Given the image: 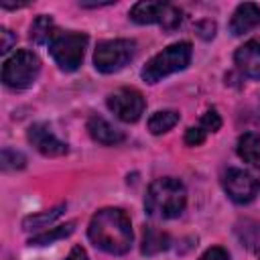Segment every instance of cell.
<instances>
[{"label": "cell", "mask_w": 260, "mask_h": 260, "mask_svg": "<svg viewBox=\"0 0 260 260\" xmlns=\"http://www.w3.org/2000/svg\"><path fill=\"white\" fill-rule=\"evenodd\" d=\"M177 122H179V112H175V110H160V112H154L148 118V130L152 134H162V132H169Z\"/></svg>", "instance_id": "obj_18"}, {"label": "cell", "mask_w": 260, "mask_h": 260, "mask_svg": "<svg viewBox=\"0 0 260 260\" xmlns=\"http://www.w3.org/2000/svg\"><path fill=\"white\" fill-rule=\"evenodd\" d=\"M65 205H57L49 211H43V213H37V215H28L22 219V228L24 230H41V228H49V223H53L57 217H61Z\"/></svg>", "instance_id": "obj_19"}, {"label": "cell", "mask_w": 260, "mask_h": 260, "mask_svg": "<svg viewBox=\"0 0 260 260\" xmlns=\"http://www.w3.org/2000/svg\"><path fill=\"white\" fill-rule=\"evenodd\" d=\"M171 244V238L167 232L154 228V225H146L142 232V254L146 256H154L158 252H165Z\"/></svg>", "instance_id": "obj_15"}, {"label": "cell", "mask_w": 260, "mask_h": 260, "mask_svg": "<svg viewBox=\"0 0 260 260\" xmlns=\"http://www.w3.org/2000/svg\"><path fill=\"white\" fill-rule=\"evenodd\" d=\"M41 71V59L32 51H16L2 65V81L10 89H26Z\"/></svg>", "instance_id": "obj_4"}, {"label": "cell", "mask_w": 260, "mask_h": 260, "mask_svg": "<svg viewBox=\"0 0 260 260\" xmlns=\"http://www.w3.org/2000/svg\"><path fill=\"white\" fill-rule=\"evenodd\" d=\"M205 132L199 128V126H191L187 132H185V142L189 144V146H199L203 140H205Z\"/></svg>", "instance_id": "obj_23"}, {"label": "cell", "mask_w": 260, "mask_h": 260, "mask_svg": "<svg viewBox=\"0 0 260 260\" xmlns=\"http://www.w3.org/2000/svg\"><path fill=\"white\" fill-rule=\"evenodd\" d=\"M181 20H183V12L177 8V6H169V10H167V14H165V18H162V22H160V26L165 28V30H175L179 24H181Z\"/></svg>", "instance_id": "obj_22"}, {"label": "cell", "mask_w": 260, "mask_h": 260, "mask_svg": "<svg viewBox=\"0 0 260 260\" xmlns=\"http://www.w3.org/2000/svg\"><path fill=\"white\" fill-rule=\"evenodd\" d=\"M236 150H238V156H240L244 162H248V165L260 169V136H258V134H254V132H244V134L238 138Z\"/></svg>", "instance_id": "obj_14"}, {"label": "cell", "mask_w": 260, "mask_h": 260, "mask_svg": "<svg viewBox=\"0 0 260 260\" xmlns=\"http://www.w3.org/2000/svg\"><path fill=\"white\" fill-rule=\"evenodd\" d=\"M191 43L189 41H179L175 45H169L167 49H162L160 53H156L142 69V79L148 83H156L160 79H165L171 73L183 71L189 61H191Z\"/></svg>", "instance_id": "obj_3"}, {"label": "cell", "mask_w": 260, "mask_h": 260, "mask_svg": "<svg viewBox=\"0 0 260 260\" xmlns=\"http://www.w3.org/2000/svg\"><path fill=\"white\" fill-rule=\"evenodd\" d=\"M223 189L234 203L246 205L256 199L260 191V183L254 175H250L244 169H228L223 175Z\"/></svg>", "instance_id": "obj_8"}, {"label": "cell", "mask_w": 260, "mask_h": 260, "mask_svg": "<svg viewBox=\"0 0 260 260\" xmlns=\"http://www.w3.org/2000/svg\"><path fill=\"white\" fill-rule=\"evenodd\" d=\"M0 37H2L0 51H2V53H8V51H10V47L16 43V37H14V35H12L8 28H2V30H0Z\"/></svg>", "instance_id": "obj_25"}, {"label": "cell", "mask_w": 260, "mask_h": 260, "mask_svg": "<svg viewBox=\"0 0 260 260\" xmlns=\"http://www.w3.org/2000/svg\"><path fill=\"white\" fill-rule=\"evenodd\" d=\"M234 61L244 75L252 79H260V37H254L246 41L242 47H238Z\"/></svg>", "instance_id": "obj_10"}, {"label": "cell", "mask_w": 260, "mask_h": 260, "mask_svg": "<svg viewBox=\"0 0 260 260\" xmlns=\"http://www.w3.org/2000/svg\"><path fill=\"white\" fill-rule=\"evenodd\" d=\"M73 230H75V221H69V223H65V225H59V228H49V230H45V232L32 236V238L28 240V244H30V246H47V244H53V242H57V240H63V238L71 236Z\"/></svg>", "instance_id": "obj_17"}, {"label": "cell", "mask_w": 260, "mask_h": 260, "mask_svg": "<svg viewBox=\"0 0 260 260\" xmlns=\"http://www.w3.org/2000/svg\"><path fill=\"white\" fill-rule=\"evenodd\" d=\"M187 203V189L179 179L162 177L150 183L146 197H144V209L154 219H173L179 217Z\"/></svg>", "instance_id": "obj_2"}, {"label": "cell", "mask_w": 260, "mask_h": 260, "mask_svg": "<svg viewBox=\"0 0 260 260\" xmlns=\"http://www.w3.org/2000/svg\"><path fill=\"white\" fill-rule=\"evenodd\" d=\"M260 24V6L254 4V2H244L240 4L234 14H232V20H230V32L234 37H240V35H246L250 32L252 28H256Z\"/></svg>", "instance_id": "obj_11"}, {"label": "cell", "mask_w": 260, "mask_h": 260, "mask_svg": "<svg viewBox=\"0 0 260 260\" xmlns=\"http://www.w3.org/2000/svg\"><path fill=\"white\" fill-rule=\"evenodd\" d=\"M85 47H87V35L75 30H65V32L59 30L51 41L49 51L55 63L63 71H75L83 61Z\"/></svg>", "instance_id": "obj_5"}, {"label": "cell", "mask_w": 260, "mask_h": 260, "mask_svg": "<svg viewBox=\"0 0 260 260\" xmlns=\"http://www.w3.org/2000/svg\"><path fill=\"white\" fill-rule=\"evenodd\" d=\"M134 51H136V43L130 39L102 41L93 51V65L102 73H116L132 61Z\"/></svg>", "instance_id": "obj_6"}, {"label": "cell", "mask_w": 260, "mask_h": 260, "mask_svg": "<svg viewBox=\"0 0 260 260\" xmlns=\"http://www.w3.org/2000/svg\"><path fill=\"white\" fill-rule=\"evenodd\" d=\"M26 136H28V142L45 156H61L67 152V144L59 140L47 124H32Z\"/></svg>", "instance_id": "obj_9"}, {"label": "cell", "mask_w": 260, "mask_h": 260, "mask_svg": "<svg viewBox=\"0 0 260 260\" xmlns=\"http://www.w3.org/2000/svg\"><path fill=\"white\" fill-rule=\"evenodd\" d=\"M144 98L138 89L134 87H120L108 95V108L114 112V116L122 122H138L140 116L144 114Z\"/></svg>", "instance_id": "obj_7"}, {"label": "cell", "mask_w": 260, "mask_h": 260, "mask_svg": "<svg viewBox=\"0 0 260 260\" xmlns=\"http://www.w3.org/2000/svg\"><path fill=\"white\" fill-rule=\"evenodd\" d=\"M87 236L108 254H126L132 246V225L128 215L118 207L100 209L87 228Z\"/></svg>", "instance_id": "obj_1"}, {"label": "cell", "mask_w": 260, "mask_h": 260, "mask_svg": "<svg viewBox=\"0 0 260 260\" xmlns=\"http://www.w3.org/2000/svg\"><path fill=\"white\" fill-rule=\"evenodd\" d=\"M169 2H152V0H142L136 2L130 8V18L138 24H160L167 10H169Z\"/></svg>", "instance_id": "obj_12"}, {"label": "cell", "mask_w": 260, "mask_h": 260, "mask_svg": "<svg viewBox=\"0 0 260 260\" xmlns=\"http://www.w3.org/2000/svg\"><path fill=\"white\" fill-rule=\"evenodd\" d=\"M65 260H89V256H87V252L81 246H73Z\"/></svg>", "instance_id": "obj_26"}, {"label": "cell", "mask_w": 260, "mask_h": 260, "mask_svg": "<svg viewBox=\"0 0 260 260\" xmlns=\"http://www.w3.org/2000/svg\"><path fill=\"white\" fill-rule=\"evenodd\" d=\"M87 132L89 136L100 142V144H106V146H112V144H120L124 140V132L118 130L116 126H112L106 118L102 116H91L87 120Z\"/></svg>", "instance_id": "obj_13"}, {"label": "cell", "mask_w": 260, "mask_h": 260, "mask_svg": "<svg viewBox=\"0 0 260 260\" xmlns=\"http://www.w3.org/2000/svg\"><path fill=\"white\" fill-rule=\"evenodd\" d=\"M205 134H209V132H217L219 128H221V118H219V114L215 112V110H207L203 116H201V120H199V124H197Z\"/></svg>", "instance_id": "obj_21"}, {"label": "cell", "mask_w": 260, "mask_h": 260, "mask_svg": "<svg viewBox=\"0 0 260 260\" xmlns=\"http://www.w3.org/2000/svg\"><path fill=\"white\" fill-rule=\"evenodd\" d=\"M199 260H230V254H228L223 248L213 246V248L205 250V252L199 256Z\"/></svg>", "instance_id": "obj_24"}, {"label": "cell", "mask_w": 260, "mask_h": 260, "mask_svg": "<svg viewBox=\"0 0 260 260\" xmlns=\"http://www.w3.org/2000/svg\"><path fill=\"white\" fill-rule=\"evenodd\" d=\"M57 32L59 30L55 26V20L51 16H47V14L37 16L32 20V24H30V39L37 45H51V41L55 39Z\"/></svg>", "instance_id": "obj_16"}, {"label": "cell", "mask_w": 260, "mask_h": 260, "mask_svg": "<svg viewBox=\"0 0 260 260\" xmlns=\"http://www.w3.org/2000/svg\"><path fill=\"white\" fill-rule=\"evenodd\" d=\"M24 165H26V158L22 152L12 150V148L2 150V169L4 171H16V169H22Z\"/></svg>", "instance_id": "obj_20"}]
</instances>
